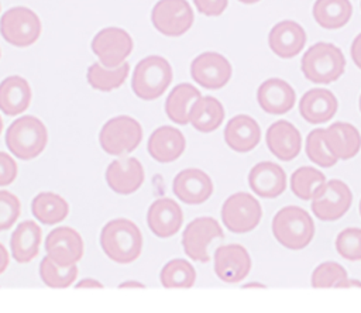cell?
I'll return each mask as SVG.
<instances>
[{
	"label": "cell",
	"instance_id": "1",
	"mask_svg": "<svg viewBox=\"0 0 361 313\" xmlns=\"http://www.w3.org/2000/svg\"><path fill=\"white\" fill-rule=\"evenodd\" d=\"M100 245L111 261L130 264L141 254L142 235L133 221L127 219H116L103 227Z\"/></svg>",
	"mask_w": 361,
	"mask_h": 313
},
{
	"label": "cell",
	"instance_id": "2",
	"mask_svg": "<svg viewBox=\"0 0 361 313\" xmlns=\"http://www.w3.org/2000/svg\"><path fill=\"white\" fill-rule=\"evenodd\" d=\"M345 68V58L340 48L329 42L312 45L302 56L300 69L313 83L327 85L337 80Z\"/></svg>",
	"mask_w": 361,
	"mask_h": 313
},
{
	"label": "cell",
	"instance_id": "3",
	"mask_svg": "<svg viewBox=\"0 0 361 313\" xmlns=\"http://www.w3.org/2000/svg\"><path fill=\"white\" fill-rule=\"evenodd\" d=\"M272 233L289 250H302L313 238L314 224L306 210L298 206L281 209L272 220Z\"/></svg>",
	"mask_w": 361,
	"mask_h": 313
},
{
	"label": "cell",
	"instance_id": "4",
	"mask_svg": "<svg viewBox=\"0 0 361 313\" xmlns=\"http://www.w3.org/2000/svg\"><path fill=\"white\" fill-rule=\"evenodd\" d=\"M48 131L35 116H23L7 128L6 144L20 159L28 161L38 156L47 145Z\"/></svg>",
	"mask_w": 361,
	"mask_h": 313
},
{
	"label": "cell",
	"instance_id": "5",
	"mask_svg": "<svg viewBox=\"0 0 361 313\" xmlns=\"http://www.w3.org/2000/svg\"><path fill=\"white\" fill-rule=\"evenodd\" d=\"M172 82V68L169 62L158 55L141 59L133 72L131 89L142 100H154L162 96Z\"/></svg>",
	"mask_w": 361,
	"mask_h": 313
},
{
	"label": "cell",
	"instance_id": "6",
	"mask_svg": "<svg viewBox=\"0 0 361 313\" xmlns=\"http://www.w3.org/2000/svg\"><path fill=\"white\" fill-rule=\"evenodd\" d=\"M0 34L17 48L30 47L41 35L39 17L28 7H11L0 17Z\"/></svg>",
	"mask_w": 361,
	"mask_h": 313
},
{
	"label": "cell",
	"instance_id": "7",
	"mask_svg": "<svg viewBox=\"0 0 361 313\" xmlns=\"http://www.w3.org/2000/svg\"><path fill=\"white\" fill-rule=\"evenodd\" d=\"M142 138L140 123L130 116H117L109 120L99 134L102 148L110 155H124L134 151Z\"/></svg>",
	"mask_w": 361,
	"mask_h": 313
},
{
	"label": "cell",
	"instance_id": "8",
	"mask_svg": "<svg viewBox=\"0 0 361 313\" xmlns=\"http://www.w3.org/2000/svg\"><path fill=\"white\" fill-rule=\"evenodd\" d=\"M351 202L350 188L338 179H331L324 182L312 196V210L317 219L331 221L344 216Z\"/></svg>",
	"mask_w": 361,
	"mask_h": 313
},
{
	"label": "cell",
	"instance_id": "9",
	"mask_svg": "<svg viewBox=\"0 0 361 313\" xmlns=\"http://www.w3.org/2000/svg\"><path fill=\"white\" fill-rule=\"evenodd\" d=\"M152 25L166 37H180L193 24V10L186 0H159L151 11Z\"/></svg>",
	"mask_w": 361,
	"mask_h": 313
},
{
	"label": "cell",
	"instance_id": "10",
	"mask_svg": "<svg viewBox=\"0 0 361 313\" xmlns=\"http://www.w3.org/2000/svg\"><path fill=\"white\" fill-rule=\"evenodd\" d=\"M261 206L250 193L231 195L221 207L224 226L233 233H248L255 228L261 220Z\"/></svg>",
	"mask_w": 361,
	"mask_h": 313
},
{
	"label": "cell",
	"instance_id": "11",
	"mask_svg": "<svg viewBox=\"0 0 361 313\" xmlns=\"http://www.w3.org/2000/svg\"><path fill=\"white\" fill-rule=\"evenodd\" d=\"M92 51L103 66L116 68L131 54L133 38L123 28L106 27L94 35L92 41Z\"/></svg>",
	"mask_w": 361,
	"mask_h": 313
},
{
	"label": "cell",
	"instance_id": "12",
	"mask_svg": "<svg viewBox=\"0 0 361 313\" xmlns=\"http://www.w3.org/2000/svg\"><path fill=\"white\" fill-rule=\"evenodd\" d=\"M223 230L213 217H199L188 224L182 235V245L189 258L197 262H209L207 245L214 238H223Z\"/></svg>",
	"mask_w": 361,
	"mask_h": 313
},
{
	"label": "cell",
	"instance_id": "13",
	"mask_svg": "<svg viewBox=\"0 0 361 313\" xmlns=\"http://www.w3.org/2000/svg\"><path fill=\"white\" fill-rule=\"evenodd\" d=\"M231 63L219 52H203L190 65V75L195 82L206 89H220L231 79Z\"/></svg>",
	"mask_w": 361,
	"mask_h": 313
},
{
	"label": "cell",
	"instance_id": "14",
	"mask_svg": "<svg viewBox=\"0 0 361 313\" xmlns=\"http://www.w3.org/2000/svg\"><path fill=\"white\" fill-rule=\"evenodd\" d=\"M48 257L59 266H69L83 255V241L80 234L71 227H58L52 230L45 240Z\"/></svg>",
	"mask_w": 361,
	"mask_h": 313
},
{
	"label": "cell",
	"instance_id": "15",
	"mask_svg": "<svg viewBox=\"0 0 361 313\" xmlns=\"http://www.w3.org/2000/svg\"><path fill=\"white\" fill-rule=\"evenodd\" d=\"M250 269L251 258L243 245L228 244L216 250L214 271L221 281L237 283L248 275Z\"/></svg>",
	"mask_w": 361,
	"mask_h": 313
},
{
	"label": "cell",
	"instance_id": "16",
	"mask_svg": "<svg viewBox=\"0 0 361 313\" xmlns=\"http://www.w3.org/2000/svg\"><path fill=\"white\" fill-rule=\"evenodd\" d=\"M106 182L109 188L118 195L134 193L144 182L141 162L133 156L113 161L106 169Z\"/></svg>",
	"mask_w": 361,
	"mask_h": 313
},
{
	"label": "cell",
	"instance_id": "17",
	"mask_svg": "<svg viewBox=\"0 0 361 313\" xmlns=\"http://www.w3.org/2000/svg\"><path fill=\"white\" fill-rule=\"evenodd\" d=\"M306 32L302 25L292 20H283L272 27L268 35L271 51L282 58L289 59L296 56L305 47Z\"/></svg>",
	"mask_w": 361,
	"mask_h": 313
},
{
	"label": "cell",
	"instance_id": "18",
	"mask_svg": "<svg viewBox=\"0 0 361 313\" xmlns=\"http://www.w3.org/2000/svg\"><path fill=\"white\" fill-rule=\"evenodd\" d=\"M212 192V179L200 169L189 168L175 176L173 193L186 204L203 203L210 197Z\"/></svg>",
	"mask_w": 361,
	"mask_h": 313
},
{
	"label": "cell",
	"instance_id": "19",
	"mask_svg": "<svg viewBox=\"0 0 361 313\" xmlns=\"http://www.w3.org/2000/svg\"><path fill=\"white\" fill-rule=\"evenodd\" d=\"M257 100L265 113L279 116L288 113L293 107L296 94L288 82L271 78L262 82L258 87Z\"/></svg>",
	"mask_w": 361,
	"mask_h": 313
},
{
	"label": "cell",
	"instance_id": "20",
	"mask_svg": "<svg viewBox=\"0 0 361 313\" xmlns=\"http://www.w3.org/2000/svg\"><path fill=\"white\" fill-rule=\"evenodd\" d=\"M182 220L183 216L179 204L169 197L155 200L149 206L147 214L148 227L161 238H168L176 234L182 226Z\"/></svg>",
	"mask_w": 361,
	"mask_h": 313
},
{
	"label": "cell",
	"instance_id": "21",
	"mask_svg": "<svg viewBox=\"0 0 361 313\" xmlns=\"http://www.w3.org/2000/svg\"><path fill=\"white\" fill-rule=\"evenodd\" d=\"M268 149L281 161H292L298 156L302 138L298 128L286 120L274 123L267 131Z\"/></svg>",
	"mask_w": 361,
	"mask_h": 313
},
{
	"label": "cell",
	"instance_id": "22",
	"mask_svg": "<svg viewBox=\"0 0 361 313\" xmlns=\"http://www.w3.org/2000/svg\"><path fill=\"white\" fill-rule=\"evenodd\" d=\"M250 188L261 197H276L286 188V175L283 169L274 162L257 164L248 175Z\"/></svg>",
	"mask_w": 361,
	"mask_h": 313
},
{
	"label": "cell",
	"instance_id": "23",
	"mask_svg": "<svg viewBox=\"0 0 361 313\" xmlns=\"http://www.w3.org/2000/svg\"><path fill=\"white\" fill-rule=\"evenodd\" d=\"M329 151L337 159H350L360 151L361 135L350 123H333L323 131Z\"/></svg>",
	"mask_w": 361,
	"mask_h": 313
},
{
	"label": "cell",
	"instance_id": "24",
	"mask_svg": "<svg viewBox=\"0 0 361 313\" xmlns=\"http://www.w3.org/2000/svg\"><path fill=\"white\" fill-rule=\"evenodd\" d=\"M337 111V99L327 89H310L299 102L300 116L312 123L322 124L329 121Z\"/></svg>",
	"mask_w": 361,
	"mask_h": 313
},
{
	"label": "cell",
	"instance_id": "25",
	"mask_svg": "<svg viewBox=\"0 0 361 313\" xmlns=\"http://www.w3.org/2000/svg\"><path fill=\"white\" fill-rule=\"evenodd\" d=\"M261 138L258 123L245 114L233 117L224 128V140L227 145L237 152H248L257 147Z\"/></svg>",
	"mask_w": 361,
	"mask_h": 313
},
{
	"label": "cell",
	"instance_id": "26",
	"mask_svg": "<svg viewBox=\"0 0 361 313\" xmlns=\"http://www.w3.org/2000/svg\"><path fill=\"white\" fill-rule=\"evenodd\" d=\"M185 145V137L178 128L164 125L151 134L148 152L158 162H172L182 155Z\"/></svg>",
	"mask_w": 361,
	"mask_h": 313
},
{
	"label": "cell",
	"instance_id": "27",
	"mask_svg": "<svg viewBox=\"0 0 361 313\" xmlns=\"http://www.w3.org/2000/svg\"><path fill=\"white\" fill-rule=\"evenodd\" d=\"M31 97V87L24 78L13 75L0 82V110L6 116H17L25 111Z\"/></svg>",
	"mask_w": 361,
	"mask_h": 313
},
{
	"label": "cell",
	"instance_id": "28",
	"mask_svg": "<svg viewBox=\"0 0 361 313\" xmlns=\"http://www.w3.org/2000/svg\"><path fill=\"white\" fill-rule=\"evenodd\" d=\"M42 231L32 220H25L17 226L11 234L10 247L13 258L20 264H27L38 255Z\"/></svg>",
	"mask_w": 361,
	"mask_h": 313
},
{
	"label": "cell",
	"instance_id": "29",
	"mask_svg": "<svg viewBox=\"0 0 361 313\" xmlns=\"http://www.w3.org/2000/svg\"><path fill=\"white\" fill-rule=\"evenodd\" d=\"M224 118L223 104L213 96H200L190 107L189 121L202 133L214 131Z\"/></svg>",
	"mask_w": 361,
	"mask_h": 313
},
{
	"label": "cell",
	"instance_id": "30",
	"mask_svg": "<svg viewBox=\"0 0 361 313\" xmlns=\"http://www.w3.org/2000/svg\"><path fill=\"white\" fill-rule=\"evenodd\" d=\"M200 96V92L190 83L176 85L165 102V113L169 120L180 125L188 124L190 107Z\"/></svg>",
	"mask_w": 361,
	"mask_h": 313
},
{
	"label": "cell",
	"instance_id": "31",
	"mask_svg": "<svg viewBox=\"0 0 361 313\" xmlns=\"http://www.w3.org/2000/svg\"><path fill=\"white\" fill-rule=\"evenodd\" d=\"M353 14L350 0H316L313 17L316 23L327 30L344 27Z\"/></svg>",
	"mask_w": 361,
	"mask_h": 313
},
{
	"label": "cell",
	"instance_id": "32",
	"mask_svg": "<svg viewBox=\"0 0 361 313\" xmlns=\"http://www.w3.org/2000/svg\"><path fill=\"white\" fill-rule=\"evenodd\" d=\"M31 211L38 221L52 226L66 219L69 213V204L62 196L56 193L41 192L34 197L31 203Z\"/></svg>",
	"mask_w": 361,
	"mask_h": 313
},
{
	"label": "cell",
	"instance_id": "33",
	"mask_svg": "<svg viewBox=\"0 0 361 313\" xmlns=\"http://www.w3.org/2000/svg\"><path fill=\"white\" fill-rule=\"evenodd\" d=\"M128 72L130 65L126 61L116 68H107L100 62H94L89 66L86 79L93 89L100 92H110L120 87L126 82Z\"/></svg>",
	"mask_w": 361,
	"mask_h": 313
},
{
	"label": "cell",
	"instance_id": "34",
	"mask_svg": "<svg viewBox=\"0 0 361 313\" xmlns=\"http://www.w3.org/2000/svg\"><path fill=\"white\" fill-rule=\"evenodd\" d=\"M39 275L44 283L49 288H68L75 282L78 276V266L76 264L69 266H59L49 257H45L39 264Z\"/></svg>",
	"mask_w": 361,
	"mask_h": 313
},
{
	"label": "cell",
	"instance_id": "35",
	"mask_svg": "<svg viewBox=\"0 0 361 313\" xmlns=\"http://www.w3.org/2000/svg\"><path fill=\"white\" fill-rule=\"evenodd\" d=\"M324 182L326 176L320 171L310 166H302L292 173L290 189L298 197L309 200Z\"/></svg>",
	"mask_w": 361,
	"mask_h": 313
},
{
	"label": "cell",
	"instance_id": "36",
	"mask_svg": "<svg viewBox=\"0 0 361 313\" xmlns=\"http://www.w3.org/2000/svg\"><path fill=\"white\" fill-rule=\"evenodd\" d=\"M195 281V268L185 259H172L161 271V283L165 288H190Z\"/></svg>",
	"mask_w": 361,
	"mask_h": 313
},
{
	"label": "cell",
	"instance_id": "37",
	"mask_svg": "<svg viewBox=\"0 0 361 313\" xmlns=\"http://www.w3.org/2000/svg\"><path fill=\"white\" fill-rule=\"evenodd\" d=\"M323 128H314L310 131V134L306 138V154L319 166L329 168L333 166L337 162V158L329 151L324 137H323Z\"/></svg>",
	"mask_w": 361,
	"mask_h": 313
},
{
	"label": "cell",
	"instance_id": "38",
	"mask_svg": "<svg viewBox=\"0 0 361 313\" xmlns=\"http://www.w3.org/2000/svg\"><path fill=\"white\" fill-rule=\"evenodd\" d=\"M345 269L337 262H324L312 274L313 288H341L347 281Z\"/></svg>",
	"mask_w": 361,
	"mask_h": 313
},
{
	"label": "cell",
	"instance_id": "39",
	"mask_svg": "<svg viewBox=\"0 0 361 313\" xmlns=\"http://www.w3.org/2000/svg\"><path fill=\"white\" fill-rule=\"evenodd\" d=\"M336 250L348 261L361 259V228L348 227L343 230L336 238Z\"/></svg>",
	"mask_w": 361,
	"mask_h": 313
},
{
	"label": "cell",
	"instance_id": "40",
	"mask_svg": "<svg viewBox=\"0 0 361 313\" xmlns=\"http://www.w3.org/2000/svg\"><path fill=\"white\" fill-rule=\"evenodd\" d=\"M21 204L16 195L0 190V231L8 230L20 217Z\"/></svg>",
	"mask_w": 361,
	"mask_h": 313
},
{
	"label": "cell",
	"instance_id": "41",
	"mask_svg": "<svg viewBox=\"0 0 361 313\" xmlns=\"http://www.w3.org/2000/svg\"><path fill=\"white\" fill-rule=\"evenodd\" d=\"M17 176V164L7 154L0 151V186L10 185Z\"/></svg>",
	"mask_w": 361,
	"mask_h": 313
},
{
	"label": "cell",
	"instance_id": "42",
	"mask_svg": "<svg viewBox=\"0 0 361 313\" xmlns=\"http://www.w3.org/2000/svg\"><path fill=\"white\" fill-rule=\"evenodd\" d=\"M193 3L200 14L216 17L226 10L228 0H193Z\"/></svg>",
	"mask_w": 361,
	"mask_h": 313
},
{
	"label": "cell",
	"instance_id": "43",
	"mask_svg": "<svg viewBox=\"0 0 361 313\" xmlns=\"http://www.w3.org/2000/svg\"><path fill=\"white\" fill-rule=\"evenodd\" d=\"M351 58L354 63L361 69V32L354 38L351 44Z\"/></svg>",
	"mask_w": 361,
	"mask_h": 313
},
{
	"label": "cell",
	"instance_id": "44",
	"mask_svg": "<svg viewBox=\"0 0 361 313\" xmlns=\"http://www.w3.org/2000/svg\"><path fill=\"white\" fill-rule=\"evenodd\" d=\"M10 257H8V251L6 250V247L0 243V274H3L8 265Z\"/></svg>",
	"mask_w": 361,
	"mask_h": 313
},
{
	"label": "cell",
	"instance_id": "45",
	"mask_svg": "<svg viewBox=\"0 0 361 313\" xmlns=\"http://www.w3.org/2000/svg\"><path fill=\"white\" fill-rule=\"evenodd\" d=\"M76 288H103V285L94 279H83L76 285Z\"/></svg>",
	"mask_w": 361,
	"mask_h": 313
},
{
	"label": "cell",
	"instance_id": "46",
	"mask_svg": "<svg viewBox=\"0 0 361 313\" xmlns=\"http://www.w3.org/2000/svg\"><path fill=\"white\" fill-rule=\"evenodd\" d=\"M144 288V285L142 283H140V282H123L121 285H120V288Z\"/></svg>",
	"mask_w": 361,
	"mask_h": 313
},
{
	"label": "cell",
	"instance_id": "47",
	"mask_svg": "<svg viewBox=\"0 0 361 313\" xmlns=\"http://www.w3.org/2000/svg\"><path fill=\"white\" fill-rule=\"evenodd\" d=\"M238 1H241L244 4H254V3H258L259 0H238Z\"/></svg>",
	"mask_w": 361,
	"mask_h": 313
},
{
	"label": "cell",
	"instance_id": "48",
	"mask_svg": "<svg viewBox=\"0 0 361 313\" xmlns=\"http://www.w3.org/2000/svg\"><path fill=\"white\" fill-rule=\"evenodd\" d=\"M1 130H3V120H1V116H0V134H1Z\"/></svg>",
	"mask_w": 361,
	"mask_h": 313
},
{
	"label": "cell",
	"instance_id": "49",
	"mask_svg": "<svg viewBox=\"0 0 361 313\" xmlns=\"http://www.w3.org/2000/svg\"><path fill=\"white\" fill-rule=\"evenodd\" d=\"M360 110H361V96H360Z\"/></svg>",
	"mask_w": 361,
	"mask_h": 313
},
{
	"label": "cell",
	"instance_id": "50",
	"mask_svg": "<svg viewBox=\"0 0 361 313\" xmlns=\"http://www.w3.org/2000/svg\"><path fill=\"white\" fill-rule=\"evenodd\" d=\"M360 213H361V202H360Z\"/></svg>",
	"mask_w": 361,
	"mask_h": 313
},
{
	"label": "cell",
	"instance_id": "51",
	"mask_svg": "<svg viewBox=\"0 0 361 313\" xmlns=\"http://www.w3.org/2000/svg\"><path fill=\"white\" fill-rule=\"evenodd\" d=\"M0 56H1V51H0Z\"/></svg>",
	"mask_w": 361,
	"mask_h": 313
},
{
	"label": "cell",
	"instance_id": "52",
	"mask_svg": "<svg viewBox=\"0 0 361 313\" xmlns=\"http://www.w3.org/2000/svg\"><path fill=\"white\" fill-rule=\"evenodd\" d=\"M0 10H1V4H0Z\"/></svg>",
	"mask_w": 361,
	"mask_h": 313
}]
</instances>
